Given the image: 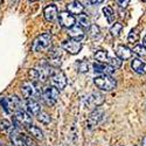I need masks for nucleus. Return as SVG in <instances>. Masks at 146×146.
I'll use <instances>...</instances> for the list:
<instances>
[{"mask_svg": "<svg viewBox=\"0 0 146 146\" xmlns=\"http://www.w3.org/2000/svg\"><path fill=\"white\" fill-rule=\"evenodd\" d=\"M21 91H22L23 96L26 97V100L35 101L36 98H39V97H41V98H42V90L39 89L38 84L33 83L31 81H26V82L22 83Z\"/></svg>", "mask_w": 146, "mask_h": 146, "instance_id": "1", "label": "nucleus"}, {"mask_svg": "<svg viewBox=\"0 0 146 146\" xmlns=\"http://www.w3.org/2000/svg\"><path fill=\"white\" fill-rule=\"evenodd\" d=\"M52 44V34L49 33H43L36 38L32 44V52L38 53V52H44L49 49Z\"/></svg>", "mask_w": 146, "mask_h": 146, "instance_id": "2", "label": "nucleus"}, {"mask_svg": "<svg viewBox=\"0 0 146 146\" xmlns=\"http://www.w3.org/2000/svg\"><path fill=\"white\" fill-rule=\"evenodd\" d=\"M94 83L97 88L103 91H112L117 86V81L112 76H106V75H100L95 77Z\"/></svg>", "mask_w": 146, "mask_h": 146, "instance_id": "3", "label": "nucleus"}, {"mask_svg": "<svg viewBox=\"0 0 146 146\" xmlns=\"http://www.w3.org/2000/svg\"><path fill=\"white\" fill-rule=\"evenodd\" d=\"M58 98H60V90L56 89L55 87L49 86L42 89V100L46 102L47 105H49V106L55 105Z\"/></svg>", "mask_w": 146, "mask_h": 146, "instance_id": "4", "label": "nucleus"}, {"mask_svg": "<svg viewBox=\"0 0 146 146\" xmlns=\"http://www.w3.org/2000/svg\"><path fill=\"white\" fill-rule=\"evenodd\" d=\"M104 102V96L100 92H92L90 94L87 98H86V102H84V104H86L87 108L89 109H95L98 108L100 105H102Z\"/></svg>", "mask_w": 146, "mask_h": 146, "instance_id": "5", "label": "nucleus"}, {"mask_svg": "<svg viewBox=\"0 0 146 146\" xmlns=\"http://www.w3.org/2000/svg\"><path fill=\"white\" fill-rule=\"evenodd\" d=\"M50 80L53 83V87H55L58 90H62L67 87V77L63 71H60V70L54 71L53 75L50 76Z\"/></svg>", "mask_w": 146, "mask_h": 146, "instance_id": "6", "label": "nucleus"}, {"mask_svg": "<svg viewBox=\"0 0 146 146\" xmlns=\"http://www.w3.org/2000/svg\"><path fill=\"white\" fill-rule=\"evenodd\" d=\"M58 22H60V25L64 27V28H72L75 25H76V18L74 15H71L70 13H68L67 11L64 12H61V13L58 14Z\"/></svg>", "mask_w": 146, "mask_h": 146, "instance_id": "7", "label": "nucleus"}, {"mask_svg": "<svg viewBox=\"0 0 146 146\" xmlns=\"http://www.w3.org/2000/svg\"><path fill=\"white\" fill-rule=\"evenodd\" d=\"M62 47L64 48V49L69 53V54H71V55H76V54H78L80 52H81V49H82V43H81V41H76V40H68V41H64L63 43H62Z\"/></svg>", "mask_w": 146, "mask_h": 146, "instance_id": "8", "label": "nucleus"}, {"mask_svg": "<svg viewBox=\"0 0 146 146\" xmlns=\"http://www.w3.org/2000/svg\"><path fill=\"white\" fill-rule=\"evenodd\" d=\"M103 116H104V111L102 110V109H100V108H96L95 110L90 113V116L88 118V126H89V129L95 127L102 120Z\"/></svg>", "mask_w": 146, "mask_h": 146, "instance_id": "9", "label": "nucleus"}, {"mask_svg": "<svg viewBox=\"0 0 146 146\" xmlns=\"http://www.w3.org/2000/svg\"><path fill=\"white\" fill-rule=\"evenodd\" d=\"M61 57H62V53H61L60 49L57 48H54V49L49 53V57H48L47 63L49 64L52 68H57L61 66Z\"/></svg>", "mask_w": 146, "mask_h": 146, "instance_id": "10", "label": "nucleus"}, {"mask_svg": "<svg viewBox=\"0 0 146 146\" xmlns=\"http://www.w3.org/2000/svg\"><path fill=\"white\" fill-rule=\"evenodd\" d=\"M43 15H44V19H46L48 22H54L55 20H57V18H58V12H57L56 5L50 4V5H48L47 7H44V9H43Z\"/></svg>", "mask_w": 146, "mask_h": 146, "instance_id": "11", "label": "nucleus"}, {"mask_svg": "<svg viewBox=\"0 0 146 146\" xmlns=\"http://www.w3.org/2000/svg\"><path fill=\"white\" fill-rule=\"evenodd\" d=\"M94 71L97 72V74H101V75H106V76H111L113 72L116 71L113 68H111L109 64H104V63H98V62H95L92 64Z\"/></svg>", "mask_w": 146, "mask_h": 146, "instance_id": "12", "label": "nucleus"}, {"mask_svg": "<svg viewBox=\"0 0 146 146\" xmlns=\"http://www.w3.org/2000/svg\"><path fill=\"white\" fill-rule=\"evenodd\" d=\"M25 106H26V112L29 116H39V113L41 112L40 104L36 102V101L26 100L25 101Z\"/></svg>", "mask_w": 146, "mask_h": 146, "instance_id": "13", "label": "nucleus"}, {"mask_svg": "<svg viewBox=\"0 0 146 146\" xmlns=\"http://www.w3.org/2000/svg\"><path fill=\"white\" fill-rule=\"evenodd\" d=\"M15 119L19 121L21 125H25L26 127L32 125V117L25 110H22V109L15 111Z\"/></svg>", "mask_w": 146, "mask_h": 146, "instance_id": "14", "label": "nucleus"}, {"mask_svg": "<svg viewBox=\"0 0 146 146\" xmlns=\"http://www.w3.org/2000/svg\"><path fill=\"white\" fill-rule=\"evenodd\" d=\"M116 55L119 60H129L131 56H132V50L130 49L129 47L126 46H123V44H119L117 46L116 48Z\"/></svg>", "mask_w": 146, "mask_h": 146, "instance_id": "15", "label": "nucleus"}, {"mask_svg": "<svg viewBox=\"0 0 146 146\" xmlns=\"http://www.w3.org/2000/svg\"><path fill=\"white\" fill-rule=\"evenodd\" d=\"M83 11H84V6L80 1H71L67 4V12L70 13L71 15H74V14L80 15L83 13Z\"/></svg>", "mask_w": 146, "mask_h": 146, "instance_id": "16", "label": "nucleus"}, {"mask_svg": "<svg viewBox=\"0 0 146 146\" xmlns=\"http://www.w3.org/2000/svg\"><path fill=\"white\" fill-rule=\"evenodd\" d=\"M68 35L70 36L71 40H76V41H81L84 38V31L83 28H81L80 26H74L72 28H70L68 31Z\"/></svg>", "mask_w": 146, "mask_h": 146, "instance_id": "17", "label": "nucleus"}, {"mask_svg": "<svg viewBox=\"0 0 146 146\" xmlns=\"http://www.w3.org/2000/svg\"><path fill=\"white\" fill-rule=\"evenodd\" d=\"M131 67H132L133 70L137 72V74H140V75L145 74V62H144V61H141L140 58L132 60Z\"/></svg>", "mask_w": 146, "mask_h": 146, "instance_id": "18", "label": "nucleus"}, {"mask_svg": "<svg viewBox=\"0 0 146 146\" xmlns=\"http://www.w3.org/2000/svg\"><path fill=\"white\" fill-rule=\"evenodd\" d=\"M27 129V132L29 133V135L35 138V139H38V140H42L43 139V132L41 131V129H39L38 126H35V125H29L26 127Z\"/></svg>", "mask_w": 146, "mask_h": 146, "instance_id": "19", "label": "nucleus"}, {"mask_svg": "<svg viewBox=\"0 0 146 146\" xmlns=\"http://www.w3.org/2000/svg\"><path fill=\"white\" fill-rule=\"evenodd\" d=\"M94 57H95L96 61H98V63H105L109 60V54L105 50H97L95 53Z\"/></svg>", "mask_w": 146, "mask_h": 146, "instance_id": "20", "label": "nucleus"}, {"mask_svg": "<svg viewBox=\"0 0 146 146\" xmlns=\"http://www.w3.org/2000/svg\"><path fill=\"white\" fill-rule=\"evenodd\" d=\"M103 13H104V15H105V18H106V20L109 22H110V23L113 22V20H115V13H113V9L110 6H105L103 8Z\"/></svg>", "mask_w": 146, "mask_h": 146, "instance_id": "21", "label": "nucleus"}, {"mask_svg": "<svg viewBox=\"0 0 146 146\" xmlns=\"http://www.w3.org/2000/svg\"><path fill=\"white\" fill-rule=\"evenodd\" d=\"M90 69V63L86 60H81L77 62V71L78 72H88Z\"/></svg>", "mask_w": 146, "mask_h": 146, "instance_id": "22", "label": "nucleus"}, {"mask_svg": "<svg viewBox=\"0 0 146 146\" xmlns=\"http://www.w3.org/2000/svg\"><path fill=\"white\" fill-rule=\"evenodd\" d=\"M13 130V126H12V124L9 123V121L7 119H4L0 121V132H4V133H8Z\"/></svg>", "mask_w": 146, "mask_h": 146, "instance_id": "23", "label": "nucleus"}, {"mask_svg": "<svg viewBox=\"0 0 146 146\" xmlns=\"http://www.w3.org/2000/svg\"><path fill=\"white\" fill-rule=\"evenodd\" d=\"M121 63H123V61L119 60L118 57H109V60H108V64L111 68H113L115 70L119 69L121 67Z\"/></svg>", "mask_w": 146, "mask_h": 146, "instance_id": "24", "label": "nucleus"}, {"mask_svg": "<svg viewBox=\"0 0 146 146\" xmlns=\"http://www.w3.org/2000/svg\"><path fill=\"white\" fill-rule=\"evenodd\" d=\"M138 40H139V31H138V28L131 29V32L129 33L127 41H129L130 43H136Z\"/></svg>", "mask_w": 146, "mask_h": 146, "instance_id": "25", "label": "nucleus"}, {"mask_svg": "<svg viewBox=\"0 0 146 146\" xmlns=\"http://www.w3.org/2000/svg\"><path fill=\"white\" fill-rule=\"evenodd\" d=\"M78 23H80V27H84V28H89L90 27V20L88 18V15L86 14H80L78 15Z\"/></svg>", "mask_w": 146, "mask_h": 146, "instance_id": "26", "label": "nucleus"}, {"mask_svg": "<svg viewBox=\"0 0 146 146\" xmlns=\"http://www.w3.org/2000/svg\"><path fill=\"white\" fill-rule=\"evenodd\" d=\"M38 119L41 121L42 124H44V125H48L52 121V118H50V116L48 115L47 112H43V111H41L40 113H39V116H38Z\"/></svg>", "mask_w": 146, "mask_h": 146, "instance_id": "27", "label": "nucleus"}, {"mask_svg": "<svg viewBox=\"0 0 146 146\" xmlns=\"http://www.w3.org/2000/svg\"><path fill=\"white\" fill-rule=\"evenodd\" d=\"M133 53H135L136 55H138V56H140V57H145L146 56V50H145V48L141 44H136L135 47H133L132 54Z\"/></svg>", "mask_w": 146, "mask_h": 146, "instance_id": "28", "label": "nucleus"}, {"mask_svg": "<svg viewBox=\"0 0 146 146\" xmlns=\"http://www.w3.org/2000/svg\"><path fill=\"white\" fill-rule=\"evenodd\" d=\"M121 29H123V26H121V23H119V22H116V23H113V26L110 28V33H111V35L112 36H118L119 35V33L121 32Z\"/></svg>", "mask_w": 146, "mask_h": 146, "instance_id": "29", "label": "nucleus"}, {"mask_svg": "<svg viewBox=\"0 0 146 146\" xmlns=\"http://www.w3.org/2000/svg\"><path fill=\"white\" fill-rule=\"evenodd\" d=\"M89 35L91 36V38H94V39L101 35V31H100L98 27H97V25H90V27H89Z\"/></svg>", "mask_w": 146, "mask_h": 146, "instance_id": "30", "label": "nucleus"}, {"mask_svg": "<svg viewBox=\"0 0 146 146\" xmlns=\"http://www.w3.org/2000/svg\"><path fill=\"white\" fill-rule=\"evenodd\" d=\"M0 104H1L3 109L5 110L6 113H9L11 112V109H9V105H8V102H7V98H0Z\"/></svg>", "mask_w": 146, "mask_h": 146, "instance_id": "31", "label": "nucleus"}, {"mask_svg": "<svg viewBox=\"0 0 146 146\" xmlns=\"http://www.w3.org/2000/svg\"><path fill=\"white\" fill-rule=\"evenodd\" d=\"M23 146H36V145L33 143L32 138L25 136V139H23Z\"/></svg>", "mask_w": 146, "mask_h": 146, "instance_id": "32", "label": "nucleus"}, {"mask_svg": "<svg viewBox=\"0 0 146 146\" xmlns=\"http://www.w3.org/2000/svg\"><path fill=\"white\" fill-rule=\"evenodd\" d=\"M118 5H120L121 7H126L127 4H129V0H125V1H117Z\"/></svg>", "mask_w": 146, "mask_h": 146, "instance_id": "33", "label": "nucleus"}, {"mask_svg": "<svg viewBox=\"0 0 146 146\" xmlns=\"http://www.w3.org/2000/svg\"><path fill=\"white\" fill-rule=\"evenodd\" d=\"M144 48H145V50H146V35H145V38H144V40H143V44H141Z\"/></svg>", "mask_w": 146, "mask_h": 146, "instance_id": "34", "label": "nucleus"}, {"mask_svg": "<svg viewBox=\"0 0 146 146\" xmlns=\"http://www.w3.org/2000/svg\"><path fill=\"white\" fill-rule=\"evenodd\" d=\"M143 146H146V137L143 138Z\"/></svg>", "mask_w": 146, "mask_h": 146, "instance_id": "35", "label": "nucleus"}]
</instances>
